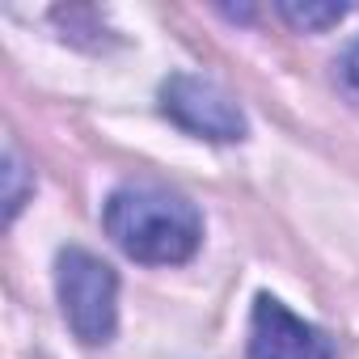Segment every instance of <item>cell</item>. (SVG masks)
I'll return each instance as SVG.
<instances>
[{"label":"cell","instance_id":"7","mask_svg":"<svg viewBox=\"0 0 359 359\" xmlns=\"http://www.w3.org/2000/svg\"><path fill=\"white\" fill-rule=\"evenodd\" d=\"M338 81H342L346 97H351V102H359V39L342 51V60H338Z\"/></svg>","mask_w":359,"mask_h":359},{"label":"cell","instance_id":"2","mask_svg":"<svg viewBox=\"0 0 359 359\" xmlns=\"http://www.w3.org/2000/svg\"><path fill=\"white\" fill-rule=\"evenodd\" d=\"M55 292L72 334L89 346L110 342L118 325V275L89 250H60L55 258Z\"/></svg>","mask_w":359,"mask_h":359},{"label":"cell","instance_id":"3","mask_svg":"<svg viewBox=\"0 0 359 359\" xmlns=\"http://www.w3.org/2000/svg\"><path fill=\"white\" fill-rule=\"evenodd\" d=\"M161 110L191 135H203V140H216V144L245 140V114H241L237 97L224 85L208 81V76L173 72L161 85Z\"/></svg>","mask_w":359,"mask_h":359},{"label":"cell","instance_id":"1","mask_svg":"<svg viewBox=\"0 0 359 359\" xmlns=\"http://www.w3.org/2000/svg\"><path fill=\"white\" fill-rule=\"evenodd\" d=\"M102 224L127 258L148 262V266H177L203 241L199 208L177 191H165L152 182L118 187L106 199Z\"/></svg>","mask_w":359,"mask_h":359},{"label":"cell","instance_id":"4","mask_svg":"<svg viewBox=\"0 0 359 359\" xmlns=\"http://www.w3.org/2000/svg\"><path fill=\"white\" fill-rule=\"evenodd\" d=\"M250 359H334V346L287 304H279L275 296H258L250 317Z\"/></svg>","mask_w":359,"mask_h":359},{"label":"cell","instance_id":"5","mask_svg":"<svg viewBox=\"0 0 359 359\" xmlns=\"http://www.w3.org/2000/svg\"><path fill=\"white\" fill-rule=\"evenodd\" d=\"M279 18L292 26V30H304V34H317V30H330L346 18V5H317V0H279Z\"/></svg>","mask_w":359,"mask_h":359},{"label":"cell","instance_id":"6","mask_svg":"<svg viewBox=\"0 0 359 359\" xmlns=\"http://www.w3.org/2000/svg\"><path fill=\"white\" fill-rule=\"evenodd\" d=\"M26 203V165L18 156V148L5 152V220H13Z\"/></svg>","mask_w":359,"mask_h":359}]
</instances>
